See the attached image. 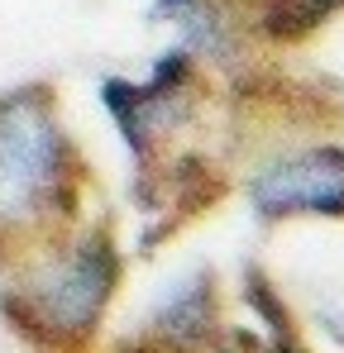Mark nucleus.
Masks as SVG:
<instances>
[{
  "mask_svg": "<svg viewBox=\"0 0 344 353\" xmlns=\"http://www.w3.org/2000/svg\"><path fill=\"white\" fill-rule=\"evenodd\" d=\"M153 325H158V334L172 339L177 349H201V344L211 339V330H216V296H211V277H206V272H196L191 282L172 287L168 301H163V305H158V315H153Z\"/></svg>",
  "mask_w": 344,
  "mask_h": 353,
  "instance_id": "20e7f679",
  "label": "nucleus"
},
{
  "mask_svg": "<svg viewBox=\"0 0 344 353\" xmlns=\"http://www.w3.org/2000/svg\"><path fill=\"white\" fill-rule=\"evenodd\" d=\"M273 353H292V349H287V339H283V344H278V349H273Z\"/></svg>",
  "mask_w": 344,
  "mask_h": 353,
  "instance_id": "423d86ee",
  "label": "nucleus"
},
{
  "mask_svg": "<svg viewBox=\"0 0 344 353\" xmlns=\"http://www.w3.org/2000/svg\"><path fill=\"white\" fill-rule=\"evenodd\" d=\"M115 277H120V263L106 239H91L67 258H53L19 287L24 325L48 339H86L111 301Z\"/></svg>",
  "mask_w": 344,
  "mask_h": 353,
  "instance_id": "f03ea898",
  "label": "nucleus"
},
{
  "mask_svg": "<svg viewBox=\"0 0 344 353\" xmlns=\"http://www.w3.org/2000/svg\"><path fill=\"white\" fill-rule=\"evenodd\" d=\"M67 139L39 91L0 101V230L34 225L67 205Z\"/></svg>",
  "mask_w": 344,
  "mask_h": 353,
  "instance_id": "f257e3e1",
  "label": "nucleus"
},
{
  "mask_svg": "<svg viewBox=\"0 0 344 353\" xmlns=\"http://www.w3.org/2000/svg\"><path fill=\"white\" fill-rule=\"evenodd\" d=\"M254 210L263 220L283 215H344V148H311L273 163L254 176Z\"/></svg>",
  "mask_w": 344,
  "mask_h": 353,
  "instance_id": "7ed1b4c3",
  "label": "nucleus"
},
{
  "mask_svg": "<svg viewBox=\"0 0 344 353\" xmlns=\"http://www.w3.org/2000/svg\"><path fill=\"white\" fill-rule=\"evenodd\" d=\"M244 296H249V305H254V310L268 320V330H273L278 339H287V330H292V325H287V310H283V301L273 296V287H268L258 272H249V287H244Z\"/></svg>",
  "mask_w": 344,
  "mask_h": 353,
  "instance_id": "39448f33",
  "label": "nucleus"
}]
</instances>
